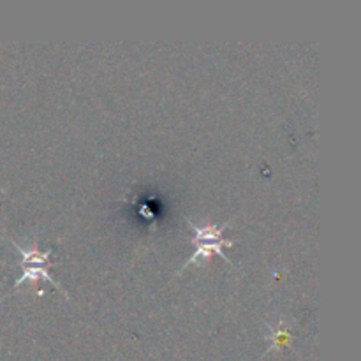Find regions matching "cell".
<instances>
[{"label":"cell","instance_id":"1","mask_svg":"<svg viewBox=\"0 0 361 361\" xmlns=\"http://www.w3.org/2000/svg\"><path fill=\"white\" fill-rule=\"evenodd\" d=\"M189 226L190 229L194 231V242H196V252L190 256V259L187 261L185 267H189L190 263H194V261H197L200 257H207V256H212V254H219V256L224 257L228 263H231V261L228 259V256H226L224 252H222V247H231L233 242H228V240H222L221 235L222 231L226 229V226H196L192 224V222L189 221Z\"/></svg>","mask_w":361,"mask_h":361},{"label":"cell","instance_id":"2","mask_svg":"<svg viewBox=\"0 0 361 361\" xmlns=\"http://www.w3.org/2000/svg\"><path fill=\"white\" fill-rule=\"evenodd\" d=\"M37 279H44V281L51 282V284H55L56 288L62 289V291L66 293V289H63L62 286H60L59 282H56L55 279H53L51 275H49V271L46 270V268H42V267H28V268H25L23 274H21V277L18 279L16 282H14V288H18V286H21V284H23V282H27V281H37Z\"/></svg>","mask_w":361,"mask_h":361},{"label":"cell","instance_id":"3","mask_svg":"<svg viewBox=\"0 0 361 361\" xmlns=\"http://www.w3.org/2000/svg\"><path fill=\"white\" fill-rule=\"evenodd\" d=\"M13 243H14V247L20 250L21 263H25V264H35V267H41V264L48 263L49 257H51V254L49 252H39L37 249H23V247L18 245L16 242H13Z\"/></svg>","mask_w":361,"mask_h":361}]
</instances>
